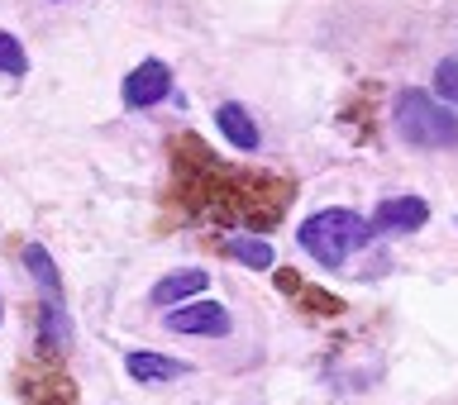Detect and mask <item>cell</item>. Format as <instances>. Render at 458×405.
Here are the masks:
<instances>
[{
    "label": "cell",
    "mask_w": 458,
    "mask_h": 405,
    "mask_svg": "<svg viewBox=\"0 0 458 405\" xmlns=\"http://www.w3.org/2000/svg\"><path fill=\"white\" fill-rule=\"evenodd\" d=\"M372 243V229L363 215L353 210H320L301 224V249H306L320 267H344L353 253Z\"/></svg>",
    "instance_id": "1"
},
{
    "label": "cell",
    "mask_w": 458,
    "mask_h": 405,
    "mask_svg": "<svg viewBox=\"0 0 458 405\" xmlns=\"http://www.w3.org/2000/svg\"><path fill=\"white\" fill-rule=\"evenodd\" d=\"M392 124L411 148H458V114L449 105H439L435 96L415 91V86L396 96Z\"/></svg>",
    "instance_id": "2"
},
{
    "label": "cell",
    "mask_w": 458,
    "mask_h": 405,
    "mask_svg": "<svg viewBox=\"0 0 458 405\" xmlns=\"http://www.w3.org/2000/svg\"><path fill=\"white\" fill-rule=\"evenodd\" d=\"M167 91H172V67L157 63V57L139 63L124 77V105L129 110H148V105H157V100H167Z\"/></svg>",
    "instance_id": "3"
},
{
    "label": "cell",
    "mask_w": 458,
    "mask_h": 405,
    "mask_svg": "<svg viewBox=\"0 0 458 405\" xmlns=\"http://www.w3.org/2000/svg\"><path fill=\"white\" fill-rule=\"evenodd\" d=\"M229 310L220 306V300H191V306L172 310L167 315V329L172 334H206V339H225L229 334Z\"/></svg>",
    "instance_id": "4"
},
{
    "label": "cell",
    "mask_w": 458,
    "mask_h": 405,
    "mask_svg": "<svg viewBox=\"0 0 458 405\" xmlns=\"http://www.w3.org/2000/svg\"><path fill=\"white\" fill-rule=\"evenodd\" d=\"M425 220H429V206L420 196H392V200H382V206L372 210L368 229L372 234H406V229H420Z\"/></svg>",
    "instance_id": "5"
},
{
    "label": "cell",
    "mask_w": 458,
    "mask_h": 405,
    "mask_svg": "<svg viewBox=\"0 0 458 405\" xmlns=\"http://www.w3.org/2000/svg\"><path fill=\"white\" fill-rule=\"evenodd\" d=\"M215 120H220L225 139L234 143L239 153H258V143H263V134H258V124L249 120V110H243V105H234V100H225V105L215 110Z\"/></svg>",
    "instance_id": "6"
},
{
    "label": "cell",
    "mask_w": 458,
    "mask_h": 405,
    "mask_svg": "<svg viewBox=\"0 0 458 405\" xmlns=\"http://www.w3.org/2000/svg\"><path fill=\"white\" fill-rule=\"evenodd\" d=\"M210 286V272H172L153 286V306H182V300L200 296Z\"/></svg>",
    "instance_id": "7"
},
{
    "label": "cell",
    "mask_w": 458,
    "mask_h": 405,
    "mask_svg": "<svg viewBox=\"0 0 458 405\" xmlns=\"http://www.w3.org/2000/svg\"><path fill=\"white\" fill-rule=\"evenodd\" d=\"M124 367H129V377L134 382H172V377H182V363H172V358L163 353H129L124 358Z\"/></svg>",
    "instance_id": "8"
},
{
    "label": "cell",
    "mask_w": 458,
    "mask_h": 405,
    "mask_svg": "<svg viewBox=\"0 0 458 405\" xmlns=\"http://www.w3.org/2000/svg\"><path fill=\"white\" fill-rule=\"evenodd\" d=\"M38 343H43V349H53V353H63L72 343V325L63 315V300H48V306H43V315H38Z\"/></svg>",
    "instance_id": "9"
},
{
    "label": "cell",
    "mask_w": 458,
    "mask_h": 405,
    "mask_svg": "<svg viewBox=\"0 0 458 405\" xmlns=\"http://www.w3.org/2000/svg\"><path fill=\"white\" fill-rule=\"evenodd\" d=\"M225 253L239 257V263L253 267V272H267V267H272V243L253 239V234H229V239H225Z\"/></svg>",
    "instance_id": "10"
},
{
    "label": "cell",
    "mask_w": 458,
    "mask_h": 405,
    "mask_svg": "<svg viewBox=\"0 0 458 405\" xmlns=\"http://www.w3.org/2000/svg\"><path fill=\"white\" fill-rule=\"evenodd\" d=\"M24 267L34 272V282L48 291V300H63V282H57V267H53V257L38 249V243H29L24 249Z\"/></svg>",
    "instance_id": "11"
},
{
    "label": "cell",
    "mask_w": 458,
    "mask_h": 405,
    "mask_svg": "<svg viewBox=\"0 0 458 405\" xmlns=\"http://www.w3.org/2000/svg\"><path fill=\"white\" fill-rule=\"evenodd\" d=\"M435 91H439V100H449L454 114H458V53H449L435 67Z\"/></svg>",
    "instance_id": "12"
},
{
    "label": "cell",
    "mask_w": 458,
    "mask_h": 405,
    "mask_svg": "<svg viewBox=\"0 0 458 405\" xmlns=\"http://www.w3.org/2000/svg\"><path fill=\"white\" fill-rule=\"evenodd\" d=\"M0 72H5V77H24L29 72V57H24L14 34H0Z\"/></svg>",
    "instance_id": "13"
}]
</instances>
